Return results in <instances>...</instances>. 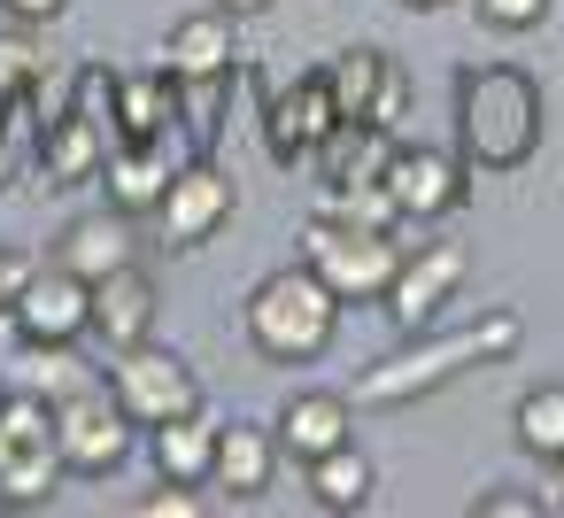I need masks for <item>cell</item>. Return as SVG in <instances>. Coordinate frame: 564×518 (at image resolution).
I'll list each match as a JSON object with an SVG mask.
<instances>
[{"instance_id":"1","label":"cell","mask_w":564,"mask_h":518,"mask_svg":"<svg viewBox=\"0 0 564 518\" xmlns=\"http://www.w3.org/2000/svg\"><path fill=\"white\" fill-rule=\"evenodd\" d=\"M541 132H549V101L525 71L510 63H479V71H456V155L464 171H525L541 155Z\"/></svg>"},{"instance_id":"2","label":"cell","mask_w":564,"mask_h":518,"mask_svg":"<svg viewBox=\"0 0 564 518\" xmlns=\"http://www.w3.org/2000/svg\"><path fill=\"white\" fill-rule=\"evenodd\" d=\"M518 341H525V317H518V310H487V317L448 325V333H410V348H402V356H387V364H371V371L356 379V395H348V402H364V410L425 402V395L456 387L471 364H502Z\"/></svg>"},{"instance_id":"3","label":"cell","mask_w":564,"mask_h":518,"mask_svg":"<svg viewBox=\"0 0 564 518\" xmlns=\"http://www.w3.org/2000/svg\"><path fill=\"white\" fill-rule=\"evenodd\" d=\"M240 317H248V341H256L263 364H317L340 333V294L310 263H286V271L256 279Z\"/></svg>"},{"instance_id":"4","label":"cell","mask_w":564,"mask_h":518,"mask_svg":"<svg viewBox=\"0 0 564 518\" xmlns=\"http://www.w3.org/2000/svg\"><path fill=\"white\" fill-rule=\"evenodd\" d=\"M302 263L340 294V302H387V279L402 263V240L387 225H348V217H317L302 233Z\"/></svg>"},{"instance_id":"5","label":"cell","mask_w":564,"mask_h":518,"mask_svg":"<svg viewBox=\"0 0 564 518\" xmlns=\"http://www.w3.org/2000/svg\"><path fill=\"white\" fill-rule=\"evenodd\" d=\"M109 395L124 402L132 425H163V418L202 410V379H194V364H186L178 348H163L155 333L132 341V348H117V364H109Z\"/></svg>"},{"instance_id":"6","label":"cell","mask_w":564,"mask_h":518,"mask_svg":"<svg viewBox=\"0 0 564 518\" xmlns=\"http://www.w3.org/2000/svg\"><path fill=\"white\" fill-rule=\"evenodd\" d=\"M232 209H240V186H232V171L217 163V155H194V163H178L171 171V186H163V209H155V225H163V248H209L225 225H232Z\"/></svg>"},{"instance_id":"7","label":"cell","mask_w":564,"mask_h":518,"mask_svg":"<svg viewBox=\"0 0 564 518\" xmlns=\"http://www.w3.org/2000/svg\"><path fill=\"white\" fill-rule=\"evenodd\" d=\"M55 449H63V464L86 472V479L117 472V464L132 456V418H124V402H117L101 379L78 387V395H63V402H55Z\"/></svg>"},{"instance_id":"8","label":"cell","mask_w":564,"mask_h":518,"mask_svg":"<svg viewBox=\"0 0 564 518\" xmlns=\"http://www.w3.org/2000/svg\"><path fill=\"white\" fill-rule=\"evenodd\" d=\"M464 279H471L464 240H417V248H402V263H394V279H387V317H394L402 333H425V325L456 302Z\"/></svg>"},{"instance_id":"9","label":"cell","mask_w":564,"mask_h":518,"mask_svg":"<svg viewBox=\"0 0 564 518\" xmlns=\"http://www.w3.org/2000/svg\"><path fill=\"white\" fill-rule=\"evenodd\" d=\"M9 325L24 341H78V333H94V279H78L63 263H40L24 279V294L9 302Z\"/></svg>"},{"instance_id":"10","label":"cell","mask_w":564,"mask_h":518,"mask_svg":"<svg viewBox=\"0 0 564 518\" xmlns=\"http://www.w3.org/2000/svg\"><path fill=\"white\" fill-rule=\"evenodd\" d=\"M333 125H340V101H333V78L325 71H302L286 94L263 101V140H271L279 163H310Z\"/></svg>"},{"instance_id":"11","label":"cell","mask_w":564,"mask_h":518,"mask_svg":"<svg viewBox=\"0 0 564 518\" xmlns=\"http://www.w3.org/2000/svg\"><path fill=\"white\" fill-rule=\"evenodd\" d=\"M387 202L402 209V225L417 217H448L464 209V155H441V148H387V171H379Z\"/></svg>"},{"instance_id":"12","label":"cell","mask_w":564,"mask_h":518,"mask_svg":"<svg viewBox=\"0 0 564 518\" xmlns=\"http://www.w3.org/2000/svg\"><path fill=\"white\" fill-rule=\"evenodd\" d=\"M109 148H117V132L94 109H78V101H63L40 125V171H47V186H94L109 171Z\"/></svg>"},{"instance_id":"13","label":"cell","mask_w":564,"mask_h":518,"mask_svg":"<svg viewBox=\"0 0 564 518\" xmlns=\"http://www.w3.org/2000/svg\"><path fill=\"white\" fill-rule=\"evenodd\" d=\"M232 9H202V17H178L171 40H163V71L178 86H209V78H232L240 71V40H232Z\"/></svg>"},{"instance_id":"14","label":"cell","mask_w":564,"mask_h":518,"mask_svg":"<svg viewBox=\"0 0 564 518\" xmlns=\"http://www.w3.org/2000/svg\"><path fill=\"white\" fill-rule=\"evenodd\" d=\"M271 425H279V456L310 464V456L356 441V402L333 395V387H302V395H286V410H279Z\"/></svg>"},{"instance_id":"15","label":"cell","mask_w":564,"mask_h":518,"mask_svg":"<svg viewBox=\"0 0 564 518\" xmlns=\"http://www.w3.org/2000/svg\"><path fill=\"white\" fill-rule=\"evenodd\" d=\"M171 171H178L171 140H117V148H109V171H101L109 209H117V217H155V209H163Z\"/></svg>"},{"instance_id":"16","label":"cell","mask_w":564,"mask_h":518,"mask_svg":"<svg viewBox=\"0 0 564 518\" xmlns=\"http://www.w3.org/2000/svg\"><path fill=\"white\" fill-rule=\"evenodd\" d=\"M155 310H163V294H155V279L140 263H117L109 279H94V333L109 341V356L132 348V341H148Z\"/></svg>"},{"instance_id":"17","label":"cell","mask_w":564,"mask_h":518,"mask_svg":"<svg viewBox=\"0 0 564 518\" xmlns=\"http://www.w3.org/2000/svg\"><path fill=\"white\" fill-rule=\"evenodd\" d=\"M148 449H155V472H163V479L209 487V472H217V418H209V410L163 418V425H148Z\"/></svg>"},{"instance_id":"18","label":"cell","mask_w":564,"mask_h":518,"mask_svg":"<svg viewBox=\"0 0 564 518\" xmlns=\"http://www.w3.org/2000/svg\"><path fill=\"white\" fill-rule=\"evenodd\" d=\"M271 472H279V433H263V425H217V487L225 495H240V503H256L263 487H271Z\"/></svg>"},{"instance_id":"19","label":"cell","mask_w":564,"mask_h":518,"mask_svg":"<svg viewBox=\"0 0 564 518\" xmlns=\"http://www.w3.org/2000/svg\"><path fill=\"white\" fill-rule=\"evenodd\" d=\"M171 132H178V78L171 71L117 78V140H171Z\"/></svg>"},{"instance_id":"20","label":"cell","mask_w":564,"mask_h":518,"mask_svg":"<svg viewBox=\"0 0 564 518\" xmlns=\"http://www.w3.org/2000/svg\"><path fill=\"white\" fill-rule=\"evenodd\" d=\"M302 472H310V495H317V510H333V518H348V510H371V495H379V472H371V456H364L356 441H340V449L310 456Z\"/></svg>"},{"instance_id":"21","label":"cell","mask_w":564,"mask_h":518,"mask_svg":"<svg viewBox=\"0 0 564 518\" xmlns=\"http://www.w3.org/2000/svg\"><path fill=\"white\" fill-rule=\"evenodd\" d=\"M55 263H63V271H78V279H109L117 263H132V233H124V217H117V209L78 217V225L55 240Z\"/></svg>"},{"instance_id":"22","label":"cell","mask_w":564,"mask_h":518,"mask_svg":"<svg viewBox=\"0 0 564 518\" xmlns=\"http://www.w3.org/2000/svg\"><path fill=\"white\" fill-rule=\"evenodd\" d=\"M387 71H394V55H387V47H340V55L325 63V78H333V101H340V117H364V125H371V109H379V86H387Z\"/></svg>"},{"instance_id":"23","label":"cell","mask_w":564,"mask_h":518,"mask_svg":"<svg viewBox=\"0 0 564 518\" xmlns=\"http://www.w3.org/2000/svg\"><path fill=\"white\" fill-rule=\"evenodd\" d=\"M510 433H518V449H525V456L556 464V456H564V387H556V379L525 387V395H518V410H510Z\"/></svg>"},{"instance_id":"24","label":"cell","mask_w":564,"mask_h":518,"mask_svg":"<svg viewBox=\"0 0 564 518\" xmlns=\"http://www.w3.org/2000/svg\"><path fill=\"white\" fill-rule=\"evenodd\" d=\"M17 387H32V395L63 402V395L94 387V364H78V356H70V341H24V356H17Z\"/></svg>"},{"instance_id":"25","label":"cell","mask_w":564,"mask_h":518,"mask_svg":"<svg viewBox=\"0 0 564 518\" xmlns=\"http://www.w3.org/2000/svg\"><path fill=\"white\" fill-rule=\"evenodd\" d=\"M63 479H70L63 449H55V441H40V449H24V456H9V464H0V503H9V510L55 503V487H63Z\"/></svg>"},{"instance_id":"26","label":"cell","mask_w":564,"mask_h":518,"mask_svg":"<svg viewBox=\"0 0 564 518\" xmlns=\"http://www.w3.org/2000/svg\"><path fill=\"white\" fill-rule=\"evenodd\" d=\"M47 86V47L32 40V24H9L0 32V125H9L17 101H32Z\"/></svg>"},{"instance_id":"27","label":"cell","mask_w":564,"mask_h":518,"mask_svg":"<svg viewBox=\"0 0 564 518\" xmlns=\"http://www.w3.org/2000/svg\"><path fill=\"white\" fill-rule=\"evenodd\" d=\"M549 9H556V0H471V17H479L487 32H541Z\"/></svg>"},{"instance_id":"28","label":"cell","mask_w":564,"mask_h":518,"mask_svg":"<svg viewBox=\"0 0 564 518\" xmlns=\"http://www.w3.org/2000/svg\"><path fill=\"white\" fill-rule=\"evenodd\" d=\"M202 510H209V495H194L186 479H163V495L140 503V518H202Z\"/></svg>"},{"instance_id":"29","label":"cell","mask_w":564,"mask_h":518,"mask_svg":"<svg viewBox=\"0 0 564 518\" xmlns=\"http://www.w3.org/2000/svg\"><path fill=\"white\" fill-rule=\"evenodd\" d=\"M479 518H541V495H518V487H487L479 503H471Z\"/></svg>"},{"instance_id":"30","label":"cell","mask_w":564,"mask_h":518,"mask_svg":"<svg viewBox=\"0 0 564 518\" xmlns=\"http://www.w3.org/2000/svg\"><path fill=\"white\" fill-rule=\"evenodd\" d=\"M402 109H410V78H402V63H394V71H387V86H379L371 125H379V132H394V125H402Z\"/></svg>"},{"instance_id":"31","label":"cell","mask_w":564,"mask_h":518,"mask_svg":"<svg viewBox=\"0 0 564 518\" xmlns=\"http://www.w3.org/2000/svg\"><path fill=\"white\" fill-rule=\"evenodd\" d=\"M40 271V256H24V248H0V310H9L17 294H24V279Z\"/></svg>"},{"instance_id":"32","label":"cell","mask_w":564,"mask_h":518,"mask_svg":"<svg viewBox=\"0 0 564 518\" xmlns=\"http://www.w3.org/2000/svg\"><path fill=\"white\" fill-rule=\"evenodd\" d=\"M0 17L9 24H55V17H70V0H0Z\"/></svg>"},{"instance_id":"33","label":"cell","mask_w":564,"mask_h":518,"mask_svg":"<svg viewBox=\"0 0 564 518\" xmlns=\"http://www.w3.org/2000/svg\"><path fill=\"white\" fill-rule=\"evenodd\" d=\"M0 186H17V132L0 125Z\"/></svg>"},{"instance_id":"34","label":"cell","mask_w":564,"mask_h":518,"mask_svg":"<svg viewBox=\"0 0 564 518\" xmlns=\"http://www.w3.org/2000/svg\"><path fill=\"white\" fill-rule=\"evenodd\" d=\"M217 9H232V17H263V9H279V0H217Z\"/></svg>"},{"instance_id":"35","label":"cell","mask_w":564,"mask_h":518,"mask_svg":"<svg viewBox=\"0 0 564 518\" xmlns=\"http://www.w3.org/2000/svg\"><path fill=\"white\" fill-rule=\"evenodd\" d=\"M549 503H556V510H564V456H556V464H549Z\"/></svg>"},{"instance_id":"36","label":"cell","mask_w":564,"mask_h":518,"mask_svg":"<svg viewBox=\"0 0 564 518\" xmlns=\"http://www.w3.org/2000/svg\"><path fill=\"white\" fill-rule=\"evenodd\" d=\"M402 9H448V0H402Z\"/></svg>"},{"instance_id":"37","label":"cell","mask_w":564,"mask_h":518,"mask_svg":"<svg viewBox=\"0 0 564 518\" xmlns=\"http://www.w3.org/2000/svg\"><path fill=\"white\" fill-rule=\"evenodd\" d=\"M0 317H9V310H0Z\"/></svg>"}]
</instances>
